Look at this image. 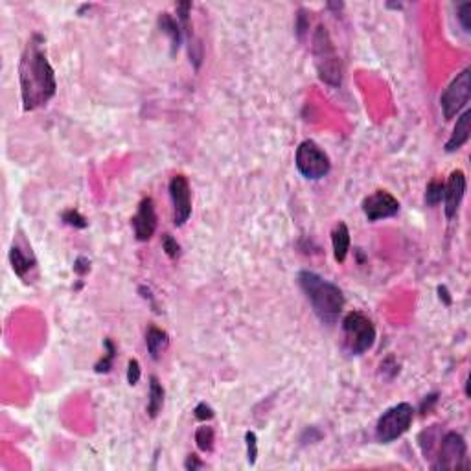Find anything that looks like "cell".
<instances>
[{
    "mask_svg": "<svg viewBox=\"0 0 471 471\" xmlns=\"http://www.w3.org/2000/svg\"><path fill=\"white\" fill-rule=\"evenodd\" d=\"M19 83L24 111L45 107L58 92V81L52 65L48 61L45 39L34 34L24 46L19 63Z\"/></svg>",
    "mask_w": 471,
    "mask_h": 471,
    "instance_id": "6da1fadb",
    "label": "cell"
},
{
    "mask_svg": "<svg viewBox=\"0 0 471 471\" xmlns=\"http://www.w3.org/2000/svg\"><path fill=\"white\" fill-rule=\"evenodd\" d=\"M297 280L319 321L324 324L337 322L345 308V295L334 282L322 278L313 271H300Z\"/></svg>",
    "mask_w": 471,
    "mask_h": 471,
    "instance_id": "7a4b0ae2",
    "label": "cell"
},
{
    "mask_svg": "<svg viewBox=\"0 0 471 471\" xmlns=\"http://www.w3.org/2000/svg\"><path fill=\"white\" fill-rule=\"evenodd\" d=\"M313 59H315L317 72L326 85L339 87L343 83V67H341V59L335 52V46L330 39V34L324 26H319L313 35Z\"/></svg>",
    "mask_w": 471,
    "mask_h": 471,
    "instance_id": "3957f363",
    "label": "cell"
},
{
    "mask_svg": "<svg viewBox=\"0 0 471 471\" xmlns=\"http://www.w3.org/2000/svg\"><path fill=\"white\" fill-rule=\"evenodd\" d=\"M376 343V326L361 311H350L343 319V346L352 356H363Z\"/></svg>",
    "mask_w": 471,
    "mask_h": 471,
    "instance_id": "277c9868",
    "label": "cell"
},
{
    "mask_svg": "<svg viewBox=\"0 0 471 471\" xmlns=\"http://www.w3.org/2000/svg\"><path fill=\"white\" fill-rule=\"evenodd\" d=\"M414 420V407L411 403L402 402L394 407L387 409L376 424V438L381 444L396 442L409 431Z\"/></svg>",
    "mask_w": 471,
    "mask_h": 471,
    "instance_id": "5b68a950",
    "label": "cell"
},
{
    "mask_svg": "<svg viewBox=\"0 0 471 471\" xmlns=\"http://www.w3.org/2000/svg\"><path fill=\"white\" fill-rule=\"evenodd\" d=\"M295 166L299 173L308 181H321L332 170V161L321 146L313 140H304L297 148L295 155Z\"/></svg>",
    "mask_w": 471,
    "mask_h": 471,
    "instance_id": "8992f818",
    "label": "cell"
},
{
    "mask_svg": "<svg viewBox=\"0 0 471 471\" xmlns=\"http://www.w3.org/2000/svg\"><path fill=\"white\" fill-rule=\"evenodd\" d=\"M471 96V70L464 69L453 78L440 96V109L446 120H451L464 109Z\"/></svg>",
    "mask_w": 471,
    "mask_h": 471,
    "instance_id": "52a82bcc",
    "label": "cell"
},
{
    "mask_svg": "<svg viewBox=\"0 0 471 471\" xmlns=\"http://www.w3.org/2000/svg\"><path fill=\"white\" fill-rule=\"evenodd\" d=\"M468 446L464 437L460 433L449 431L444 435L440 449H438V462L433 468L435 470H460L468 468Z\"/></svg>",
    "mask_w": 471,
    "mask_h": 471,
    "instance_id": "ba28073f",
    "label": "cell"
},
{
    "mask_svg": "<svg viewBox=\"0 0 471 471\" xmlns=\"http://www.w3.org/2000/svg\"><path fill=\"white\" fill-rule=\"evenodd\" d=\"M170 199L173 207V225L183 227L192 216V192L190 183L184 175H175L170 181Z\"/></svg>",
    "mask_w": 471,
    "mask_h": 471,
    "instance_id": "9c48e42d",
    "label": "cell"
},
{
    "mask_svg": "<svg viewBox=\"0 0 471 471\" xmlns=\"http://www.w3.org/2000/svg\"><path fill=\"white\" fill-rule=\"evenodd\" d=\"M361 208L368 221H381V219L394 218L400 212V201L391 192L376 190L363 199Z\"/></svg>",
    "mask_w": 471,
    "mask_h": 471,
    "instance_id": "30bf717a",
    "label": "cell"
},
{
    "mask_svg": "<svg viewBox=\"0 0 471 471\" xmlns=\"http://www.w3.org/2000/svg\"><path fill=\"white\" fill-rule=\"evenodd\" d=\"M133 230H135V238L138 242H150L155 236L157 230V210L155 201L151 197H144L140 205H138L137 214L131 219Z\"/></svg>",
    "mask_w": 471,
    "mask_h": 471,
    "instance_id": "8fae6325",
    "label": "cell"
},
{
    "mask_svg": "<svg viewBox=\"0 0 471 471\" xmlns=\"http://www.w3.org/2000/svg\"><path fill=\"white\" fill-rule=\"evenodd\" d=\"M466 196V175L462 170H455L449 175L448 183L444 184V212L446 218H457L462 199Z\"/></svg>",
    "mask_w": 471,
    "mask_h": 471,
    "instance_id": "7c38bea8",
    "label": "cell"
},
{
    "mask_svg": "<svg viewBox=\"0 0 471 471\" xmlns=\"http://www.w3.org/2000/svg\"><path fill=\"white\" fill-rule=\"evenodd\" d=\"M10 264H12L13 273L21 280L28 282V276L37 267V260H35L32 249L28 247V243L24 242V240H19V242L13 240L12 249H10Z\"/></svg>",
    "mask_w": 471,
    "mask_h": 471,
    "instance_id": "4fadbf2b",
    "label": "cell"
},
{
    "mask_svg": "<svg viewBox=\"0 0 471 471\" xmlns=\"http://www.w3.org/2000/svg\"><path fill=\"white\" fill-rule=\"evenodd\" d=\"M471 137V111H464L457 120V126L453 127L451 137L446 142V151L448 153H455L459 151L462 146L468 144V140Z\"/></svg>",
    "mask_w": 471,
    "mask_h": 471,
    "instance_id": "5bb4252c",
    "label": "cell"
},
{
    "mask_svg": "<svg viewBox=\"0 0 471 471\" xmlns=\"http://www.w3.org/2000/svg\"><path fill=\"white\" fill-rule=\"evenodd\" d=\"M146 346H148V354L151 356L153 361H159L161 356L166 352L170 346V337L164 330L157 326H150L146 332Z\"/></svg>",
    "mask_w": 471,
    "mask_h": 471,
    "instance_id": "9a60e30c",
    "label": "cell"
},
{
    "mask_svg": "<svg viewBox=\"0 0 471 471\" xmlns=\"http://www.w3.org/2000/svg\"><path fill=\"white\" fill-rule=\"evenodd\" d=\"M332 247H334L335 260L343 264L348 256V251H350V230L343 221L335 225L334 230H332Z\"/></svg>",
    "mask_w": 471,
    "mask_h": 471,
    "instance_id": "2e32d148",
    "label": "cell"
},
{
    "mask_svg": "<svg viewBox=\"0 0 471 471\" xmlns=\"http://www.w3.org/2000/svg\"><path fill=\"white\" fill-rule=\"evenodd\" d=\"M159 28L162 30V34H166L170 37V45H172V56H175V52L179 50V46L183 43V28L179 21L173 19V15L170 13H161L159 15Z\"/></svg>",
    "mask_w": 471,
    "mask_h": 471,
    "instance_id": "e0dca14e",
    "label": "cell"
},
{
    "mask_svg": "<svg viewBox=\"0 0 471 471\" xmlns=\"http://www.w3.org/2000/svg\"><path fill=\"white\" fill-rule=\"evenodd\" d=\"M148 396L150 398H148V407H146V411L150 414V418H157L159 413L162 411V405H164V387H162V383L159 381L157 376H151L150 378V394Z\"/></svg>",
    "mask_w": 471,
    "mask_h": 471,
    "instance_id": "ac0fdd59",
    "label": "cell"
},
{
    "mask_svg": "<svg viewBox=\"0 0 471 471\" xmlns=\"http://www.w3.org/2000/svg\"><path fill=\"white\" fill-rule=\"evenodd\" d=\"M104 346H105L104 357H102V359L94 365V372H98V374L109 372L111 368H113V361H115V357H116V348L113 341L105 339Z\"/></svg>",
    "mask_w": 471,
    "mask_h": 471,
    "instance_id": "d6986e66",
    "label": "cell"
},
{
    "mask_svg": "<svg viewBox=\"0 0 471 471\" xmlns=\"http://www.w3.org/2000/svg\"><path fill=\"white\" fill-rule=\"evenodd\" d=\"M214 440H216V435H214L212 427H208V426L197 427L196 444H197V448L201 449L203 453H210V451H212Z\"/></svg>",
    "mask_w": 471,
    "mask_h": 471,
    "instance_id": "ffe728a7",
    "label": "cell"
},
{
    "mask_svg": "<svg viewBox=\"0 0 471 471\" xmlns=\"http://www.w3.org/2000/svg\"><path fill=\"white\" fill-rule=\"evenodd\" d=\"M444 199V183L438 179H433L426 188V205L427 207H437Z\"/></svg>",
    "mask_w": 471,
    "mask_h": 471,
    "instance_id": "44dd1931",
    "label": "cell"
},
{
    "mask_svg": "<svg viewBox=\"0 0 471 471\" xmlns=\"http://www.w3.org/2000/svg\"><path fill=\"white\" fill-rule=\"evenodd\" d=\"M61 219H63L65 225L74 227V229H87V227H89V221H87L85 216L81 212H78V210H74V208L65 210V212L61 214Z\"/></svg>",
    "mask_w": 471,
    "mask_h": 471,
    "instance_id": "7402d4cb",
    "label": "cell"
},
{
    "mask_svg": "<svg viewBox=\"0 0 471 471\" xmlns=\"http://www.w3.org/2000/svg\"><path fill=\"white\" fill-rule=\"evenodd\" d=\"M245 446H247V462L251 466L256 464V459H258V437H256V433H245Z\"/></svg>",
    "mask_w": 471,
    "mask_h": 471,
    "instance_id": "603a6c76",
    "label": "cell"
},
{
    "mask_svg": "<svg viewBox=\"0 0 471 471\" xmlns=\"http://www.w3.org/2000/svg\"><path fill=\"white\" fill-rule=\"evenodd\" d=\"M162 251L166 253L168 258L177 260L181 256V245L177 243V240L170 234L162 236Z\"/></svg>",
    "mask_w": 471,
    "mask_h": 471,
    "instance_id": "cb8c5ba5",
    "label": "cell"
},
{
    "mask_svg": "<svg viewBox=\"0 0 471 471\" xmlns=\"http://www.w3.org/2000/svg\"><path fill=\"white\" fill-rule=\"evenodd\" d=\"M310 30V17H308V12L306 10H299L297 13V19H295V34L300 41H304L306 34Z\"/></svg>",
    "mask_w": 471,
    "mask_h": 471,
    "instance_id": "d4e9b609",
    "label": "cell"
},
{
    "mask_svg": "<svg viewBox=\"0 0 471 471\" xmlns=\"http://www.w3.org/2000/svg\"><path fill=\"white\" fill-rule=\"evenodd\" d=\"M457 17H459V23L462 26L466 34L471 32V2H462L457 10Z\"/></svg>",
    "mask_w": 471,
    "mask_h": 471,
    "instance_id": "484cf974",
    "label": "cell"
},
{
    "mask_svg": "<svg viewBox=\"0 0 471 471\" xmlns=\"http://www.w3.org/2000/svg\"><path fill=\"white\" fill-rule=\"evenodd\" d=\"M140 376H142V368H140V363L137 359H131L129 365H127V383L131 387L138 385L140 381Z\"/></svg>",
    "mask_w": 471,
    "mask_h": 471,
    "instance_id": "4316f807",
    "label": "cell"
},
{
    "mask_svg": "<svg viewBox=\"0 0 471 471\" xmlns=\"http://www.w3.org/2000/svg\"><path fill=\"white\" fill-rule=\"evenodd\" d=\"M194 416H196L199 422H208V420L214 418V409L210 407L208 403L201 402L196 409H194Z\"/></svg>",
    "mask_w": 471,
    "mask_h": 471,
    "instance_id": "83f0119b",
    "label": "cell"
},
{
    "mask_svg": "<svg viewBox=\"0 0 471 471\" xmlns=\"http://www.w3.org/2000/svg\"><path fill=\"white\" fill-rule=\"evenodd\" d=\"M203 460H199V457L197 455H188L186 457V460H184V468L188 471H196V470H201L203 468Z\"/></svg>",
    "mask_w": 471,
    "mask_h": 471,
    "instance_id": "f1b7e54d",
    "label": "cell"
},
{
    "mask_svg": "<svg viewBox=\"0 0 471 471\" xmlns=\"http://www.w3.org/2000/svg\"><path fill=\"white\" fill-rule=\"evenodd\" d=\"M74 271L80 276H85L87 273L91 271V262H89L87 258H83V256H80V258L74 262Z\"/></svg>",
    "mask_w": 471,
    "mask_h": 471,
    "instance_id": "f546056e",
    "label": "cell"
},
{
    "mask_svg": "<svg viewBox=\"0 0 471 471\" xmlns=\"http://www.w3.org/2000/svg\"><path fill=\"white\" fill-rule=\"evenodd\" d=\"M438 297H440V300H442L446 306H451V302H453L446 286H438Z\"/></svg>",
    "mask_w": 471,
    "mask_h": 471,
    "instance_id": "4dcf8cb0",
    "label": "cell"
},
{
    "mask_svg": "<svg viewBox=\"0 0 471 471\" xmlns=\"http://www.w3.org/2000/svg\"><path fill=\"white\" fill-rule=\"evenodd\" d=\"M437 402V394H431V396H427L424 402H422V413H427L429 409H431V403Z\"/></svg>",
    "mask_w": 471,
    "mask_h": 471,
    "instance_id": "1f68e13d",
    "label": "cell"
},
{
    "mask_svg": "<svg viewBox=\"0 0 471 471\" xmlns=\"http://www.w3.org/2000/svg\"><path fill=\"white\" fill-rule=\"evenodd\" d=\"M389 8H398V10H400V8H402V4H389Z\"/></svg>",
    "mask_w": 471,
    "mask_h": 471,
    "instance_id": "d6a6232c",
    "label": "cell"
}]
</instances>
